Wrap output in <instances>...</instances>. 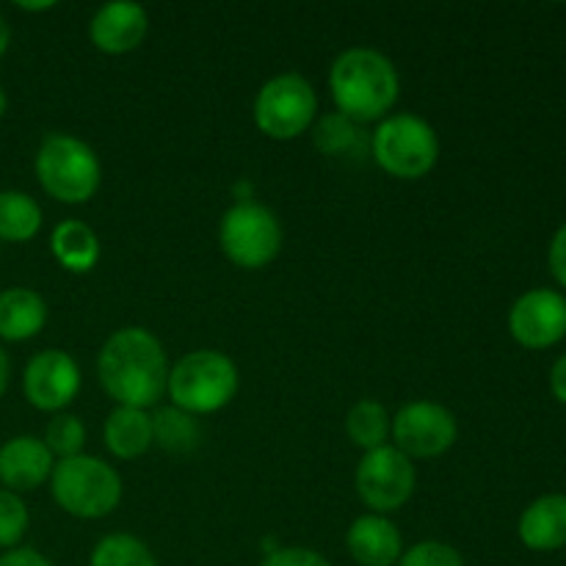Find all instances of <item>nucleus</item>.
I'll return each mask as SVG.
<instances>
[{
  "mask_svg": "<svg viewBox=\"0 0 566 566\" xmlns=\"http://www.w3.org/2000/svg\"><path fill=\"white\" fill-rule=\"evenodd\" d=\"M103 390L119 407L149 409L164 398L169 385V363L158 337L142 326L116 329L97 357Z\"/></svg>",
  "mask_w": 566,
  "mask_h": 566,
  "instance_id": "1",
  "label": "nucleus"
},
{
  "mask_svg": "<svg viewBox=\"0 0 566 566\" xmlns=\"http://www.w3.org/2000/svg\"><path fill=\"white\" fill-rule=\"evenodd\" d=\"M9 376H11L9 354H6V352H3V346H0V398H3L6 387H9Z\"/></svg>",
  "mask_w": 566,
  "mask_h": 566,
  "instance_id": "32",
  "label": "nucleus"
},
{
  "mask_svg": "<svg viewBox=\"0 0 566 566\" xmlns=\"http://www.w3.org/2000/svg\"><path fill=\"white\" fill-rule=\"evenodd\" d=\"M219 243L232 265L258 271L274 263L280 254L282 227L265 205L238 202L221 219Z\"/></svg>",
  "mask_w": 566,
  "mask_h": 566,
  "instance_id": "7",
  "label": "nucleus"
},
{
  "mask_svg": "<svg viewBox=\"0 0 566 566\" xmlns=\"http://www.w3.org/2000/svg\"><path fill=\"white\" fill-rule=\"evenodd\" d=\"M77 390H81V370L75 359L61 348H44L25 365L22 392L39 412H61L75 401Z\"/></svg>",
  "mask_w": 566,
  "mask_h": 566,
  "instance_id": "11",
  "label": "nucleus"
},
{
  "mask_svg": "<svg viewBox=\"0 0 566 566\" xmlns=\"http://www.w3.org/2000/svg\"><path fill=\"white\" fill-rule=\"evenodd\" d=\"M260 566H332V564L326 562L324 556H318L315 551H307V547H280V551H271Z\"/></svg>",
  "mask_w": 566,
  "mask_h": 566,
  "instance_id": "28",
  "label": "nucleus"
},
{
  "mask_svg": "<svg viewBox=\"0 0 566 566\" xmlns=\"http://www.w3.org/2000/svg\"><path fill=\"white\" fill-rule=\"evenodd\" d=\"M398 566H464V558L457 547L429 539L403 551Z\"/></svg>",
  "mask_w": 566,
  "mask_h": 566,
  "instance_id": "27",
  "label": "nucleus"
},
{
  "mask_svg": "<svg viewBox=\"0 0 566 566\" xmlns=\"http://www.w3.org/2000/svg\"><path fill=\"white\" fill-rule=\"evenodd\" d=\"M547 263H551V274L556 282L566 287V224L553 235L551 252H547Z\"/></svg>",
  "mask_w": 566,
  "mask_h": 566,
  "instance_id": "29",
  "label": "nucleus"
},
{
  "mask_svg": "<svg viewBox=\"0 0 566 566\" xmlns=\"http://www.w3.org/2000/svg\"><path fill=\"white\" fill-rule=\"evenodd\" d=\"M17 9H22V11H50V9H55V3H17Z\"/></svg>",
  "mask_w": 566,
  "mask_h": 566,
  "instance_id": "34",
  "label": "nucleus"
},
{
  "mask_svg": "<svg viewBox=\"0 0 566 566\" xmlns=\"http://www.w3.org/2000/svg\"><path fill=\"white\" fill-rule=\"evenodd\" d=\"M318 97L313 83L298 72H285L265 83L254 97V125L274 142H293L315 119Z\"/></svg>",
  "mask_w": 566,
  "mask_h": 566,
  "instance_id": "8",
  "label": "nucleus"
},
{
  "mask_svg": "<svg viewBox=\"0 0 566 566\" xmlns=\"http://www.w3.org/2000/svg\"><path fill=\"white\" fill-rule=\"evenodd\" d=\"M197 418L177 407H164L153 415V446H160L169 453H188L199 446Z\"/></svg>",
  "mask_w": 566,
  "mask_h": 566,
  "instance_id": "22",
  "label": "nucleus"
},
{
  "mask_svg": "<svg viewBox=\"0 0 566 566\" xmlns=\"http://www.w3.org/2000/svg\"><path fill=\"white\" fill-rule=\"evenodd\" d=\"M28 531V509L17 492L0 490V547L14 551Z\"/></svg>",
  "mask_w": 566,
  "mask_h": 566,
  "instance_id": "25",
  "label": "nucleus"
},
{
  "mask_svg": "<svg viewBox=\"0 0 566 566\" xmlns=\"http://www.w3.org/2000/svg\"><path fill=\"white\" fill-rule=\"evenodd\" d=\"M9 42H11V28L9 22H6V17L0 14V59H3V53L9 50Z\"/></svg>",
  "mask_w": 566,
  "mask_h": 566,
  "instance_id": "33",
  "label": "nucleus"
},
{
  "mask_svg": "<svg viewBox=\"0 0 566 566\" xmlns=\"http://www.w3.org/2000/svg\"><path fill=\"white\" fill-rule=\"evenodd\" d=\"M396 448L409 459H437L453 448L459 437L457 418L434 401H412L398 409L390 429Z\"/></svg>",
  "mask_w": 566,
  "mask_h": 566,
  "instance_id": "10",
  "label": "nucleus"
},
{
  "mask_svg": "<svg viewBox=\"0 0 566 566\" xmlns=\"http://www.w3.org/2000/svg\"><path fill=\"white\" fill-rule=\"evenodd\" d=\"M88 566H158L153 551L130 534H111L97 542Z\"/></svg>",
  "mask_w": 566,
  "mask_h": 566,
  "instance_id": "23",
  "label": "nucleus"
},
{
  "mask_svg": "<svg viewBox=\"0 0 566 566\" xmlns=\"http://www.w3.org/2000/svg\"><path fill=\"white\" fill-rule=\"evenodd\" d=\"M418 484L412 459L403 457L396 446H381L359 459L357 492L374 514L398 512L409 503Z\"/></svg>",
  "mask_w": 566,
  "mask_h": 566,
  "instance_id": "9",
  "label": "nucleus"
},
{
  "mask_svg": "<svg viewBox=\"0 0 566 566\" xmlns=\"http://www.w3.org/2000/svg\"><path fill=\"white\" fill-rule=\"evenodd\" d=\"M6 108H9V97H6V92H3V86H0V119H3V114H6Z\"/></svg>",
  "mask_w": 566,
  "mask_h": 566,
  "instance_id": "35",
  "label": "nucleus"
},
{
  "mask_svg": "<svg viewBox=\"0 0 566 566\" xmlns=\"http://www.w3.org/2000/svg\"><path fill=\"white\" fill-rule=\"evenodd\" d=\"M53 501L77 520L108 517L122 501V479L97 457H72L55 462L50 475Z\"/></svg>",
  "mask_w": 566,
  "mask_h": 566,
  "instance_id": "5",
  "label": "nucleus"
},
{
  "mask_svg": "<svg viewBox=\"0 0 566 566\" xmlns=\"http://www.w3.org/2000/svg\"><path fill=\"white\" fill-rule=\"evenodd\" d=\"M147 31L149 17L144 6L127 3V0L99 6L97 14L92 17V25H88L92 44L105 55L133 53L144 42Z\"/></svg>",
  "mask_w": 566,
  "mask_h": 566,
  "instance_id": "13",
  "label": "nucleus"
},
{
  "mask_svg": "<svg viewBox=\"0 0 566 566\" xmlns=\"http://www.w3.org/2000/svg\"><path fill=\"white\" fill-rule=\"evenodd\" d=\"M105 446L116 459H138L153 448V415L147 409L116 407L105 420Z\"/></svg>",
  "mask_w": 566,
  "mask_h": 566,
  "instance_id": "18",
  "label": "nucleus"
},
{
  "mask_svg": "<svg viewBox=\"0 0 566 566\" xmlns=\"http://www.w3.org/2000/svg\"><path fill=\"white\" fill-rule=\"evenodd\" d=\"M332 99L337 114L352 122L387 119L398 103L401 81L385 53L370 48H352L335 59L329 70Z\"/></svg>",
  "mask_w": 566,
  "mask_h": 566,
  "instance_id": "2",
  "label": "nucleus"
},
{
  "mask_svg": "<svg viewBox=\"0 0 566 566\" xmlns=\"http://www.w3.org/2000/svg\"><path fill=\"white\" fill-rule=\"evenodd\" d=\"M370 153L381 171L398 180H420L440 158V138L426 119L415 114H392L376 127Z\"/></svg>",
  "mask_w": 566,
  "mask_h": 566,
  "instance_id": "6",
  "label": "nucleus"
},
{
  "mask_svg": "<svg viewBox=\"0 0 566 566\" xmlns=\"http://www.w3.org/2000/svg\"><path fill=\"white\" fill-rule=\"evenodd\" d=\"M44 446L53 457L61 459H72L81 457L83 446H86V429H83L81 420L75 415H64L59 412L53 420L48 423V431H44Z\"/></svg>",
  "mask_w": 566,
  "mask_h": 566,
  "instance_id": "24",
  "label": "nucleus"
},
{
  "mask_svg": "<svg viewBox=\"0 0 566 566\" xmlns=\"http://www.w3.org/2000/svg\"><path fill=\"white\" fill-rule=\"evenodd\" d=\"M241 376L235 363L224 352L199 348L177 359L169 370L166 392L171 396V407L188 415H213L224 409L235 398Z\"/></svg>",
  "mask_w": 566,
  "mask_h": 566,
  "instance_id": "3",
  "label": "nucleus"
},
{
  "mask_svg": "<svg viewBox=\"0 0 566 566\" xmlns=\"http://www.w3.org/2000/svg\"><path fill=\"white\" fill-rule=\"evenodd\" d=\"M517 531L528 551H562L566 547V495H545L531 503Z\"/></svg>",
  "mask_w": 566,
  "mask_h": 566,
  "instance_id": "16",
  "label": "nucleus"
},
{
  "mask_svg": "<svg viewBox=\"0 0 566 566\" xmlns=\"http://www.w3.org/2000/svg\"><path fill=\"white\" fill-rule=\"evenodd\" d=\"M33 169L44 193L64 205L88 202L103 180V166L94 149L70 133H50L39 144Z\"/></svg>",
  "mask_w": 566,
  "mask_h": 566,
  "instance_id": "4",
  "label": "nucleus"
},
{
  "mask_svg": "<svg viewBox=\"0 0 566 566\" xmlns=\"http://www.w3.org/2000/svg\"><path fill=\"white\" fill-rule=\"evenodd\" d=\"M357 142H359V130L354 127L352 119H346V116L340 114L321 119L318 130H315V144L329 155L348 153V149H354V144Z\"/></svg>",
  "mask_w": 566,
  "mask_h": 566,
  "instance_id": "26",
  "label": "nucleus"
},
{
  "mask_svg": "<svg viewBox=\"0 0 566 566\" xmlns=\"http://www.w3.org/2000/svg\"><path fill=\"white\" fill-rule=\"evenodd\" d=\"M390 429V412L385 409V403L374 401V398H363V401L354 403L346 415V434L352 437L354 446L363 448L365 453L387 446Z\"/></svg>",
  "mask_w": 566,
  "mask_h": 566,
  "instance_id": "21",
  "label": "nucleus"
},
{
  "mask_svg": "<svg viewBox=\"0 0 566 566\" xmlns=\"http://www.w3.org/2000/svg\"><path fill=\"white\" fill-rule=\"evenodd\" d=\"M509 332L525 348H551L566 337V298L562 293L536 287L523 293L509 313Z\"/></svg>",
  "mask_w": 566,
  "mask_h": 566,
  "instance_id": "12",
  "label": "nucleus"
},
{
  "mask_svg": "<svg viewBox=\"0 0 566 566\" xmlns=\"http://www.w3.org/2000/svg\"><path fill=\"white\" fill-rule=\"evenodd\" d=\"M42 230V208L22 191H0V241L25 243Z\"/></svg>",
  "mask_w": 566,
  "mask_h": 566,
  "instance_id": "20",
  "label": "nucleus"
},
{
  "mask_svg": "<svg viewBox=\"0 0 566 566\" xmlns=\"http://www.w3.org/2000/svg\"><path fill=\"white\" fill-rule=\"evenodd\" d=\"M551 390L553 396L558 398V401L566 403V354L562 359H558L556 365H553L551 370Z\"/></svg>",
  "mask_w": 566,
  "mask_h": 566,
  "instance_id": "31",
  "label": "nucleus"
},
{
  "mask_svg": "<svg viewBox=\"0 0 566 566\" xmlns=\"http://www.w3.org/2000/svg\"><path fill=\"white\" fill-rule=\"evenodd\" d=\"M50 252L61 269L72 274H88L99 260V238L83 221L66 219L50 235Z\"/></svg>",
  "mask_w": 566,
  "mask_h": 566,
  "instance_id": "19",
  "label": "nucleus"
},
{
  "mask_svg": "<svg viewBox=\"0 0 566 566\" xmlns=\"http://www.w3.org/2000/svg\"><path fill=\"white\" fill-rule=\"evenodd\" d=\"M55 468V457L48 451L44 440L31 434L11 437L0 448V484L9 492H33L50 481Z\"/></svg>",
  "mask_w": 566,
  "mask_h": 566,
  "instance_id": "14",
  "label": "nucleus"
},
{
  "mask_svg": "<svg viewBox=\"0 0 566 566\" xmlns=\"http://www.w3.org/2000/svg\"><path fill=\"white\" fill-rule=\"evenodd\" d=\"M346 545L359 566H392L403 553L401 534L385 514H363L354 520Z\"/></svg>",
  "mask_w": 566,
  "mask_h": 566,
  "instance_id": "15",
  "label": "nucleus"
},
{
  "mask_svg": "<svg viewBox=\"0 0 566 566\" xmlns=\"http://www.w3.org/2000/svg\"><path fill=\"white\" fill-rule=\"evenodd\" d=\"M48 324V304L31 287H9L0 293V340L25 343Z\"/></svg>",
  "mask_w": 566,
  "mask_h": 566,
  "instance_id": "17",
  "label": "nucleus"
},
{
  "mask_svg": "<svg viewBox=\"0 0 566 566\" xmlns=\"http://www.w3.org/2000/svg\"><path fill=\"white\" fill-rule=\"evenodd\" d=\"M0 566H53L42 553L31 551V547H14L6 556H0Z\"/></svg>",
  "mask_w": 566,
  "mask_h": 566,
  "instance_id": "30",
  "label": "nucleus"
}]
</instances>
